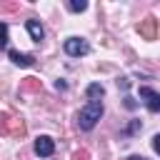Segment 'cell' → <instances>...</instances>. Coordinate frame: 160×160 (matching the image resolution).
I'll list each match as a JSON object with an SVG mask.
<instances>
[{
    "mask_svg": "<svg viewBox=\"0 0 160 160\" xmlns=\"http://www.w3.org/2000/svg\"><path fill=\"white\" fill-rule=\"evenodd\" d=\"M52 152H55V142H52V138L40 135V138L35 140V155H40V158H50Z\"/></svg>",
    "mask_w": 160,
    "mask_h": 160,
    "instance_id": "3",
    "label": "cell"
},
{
    "mask_svg": "<svg viewBox=\"0 0 160 160\" xmlns=\"http://www.w3.org/2000/svg\"><path fill=\"white\" fill-rule=\"evenodd\" d=\"M25 28H28V32H30V38H32L35 42H40V40L45 38V30H42V25H40L38 20H28Z\"/></svg>",
    "mask_w": 160,
    "mask_h": 160,
    "instance_id": "7",
    "label": "cell"
},
{
    "mask_svg": "<svg viewBox=\"0 0 160 160\" xmlns=\"http://www.w3.org/2000/svg\"><path fill=\"white\" fill-rule=\"evenodd\" d=\"M10 60H12L15 65H20V68H30V65L35 62L32 55H28V52H18V50H10Z\"/></svg>",
    "mask_w": 160,
    "mask_h": 160,
    "instance_id": "6",
    "label": "cell"
},
{
    "mask_svg": "<svg viewBox=\"0 0 160 160\" xmlns=\"http://www.w3.org/2000/svg\"><path fill=\"white\" fill-rule=\"evenodd\" d=\"M102 92H105V90H102V85H98V82H92V85L88 88V98H90V100H98V98H102Z\"/></svg>",
    "mask_w": 160,
    "mask_h": 160,
    "instance_id": "8",
    "label": "cell"
},
{
    "mask_svg": "<svg viewBox=\"0 0 160 160\" xmlns=\"http://www.w3.org/2000/svg\"><path fill=\"white\" fill-rule=\"evenodd\" d=\"M0 48H8V25L0 22Z\"/></svg>",
    "mask_w": 160,
    "mask_h": 160,
    "instance_id": "10",
    "label": "cell"
},
{
    "mask_svg": "<svg viewBox=\"0 0 160 160\" xmlns=\"http://www.w3.org/2000/svg\"><path fill=\"white\" fill-rule=\"evenodd\" d=\"M100 115H102V102L100 100H88V105L80 110V115H78V125L82 128V130H92L95 128V122L100 120Z\"/></svg>",
    "mask_w": 160,
    "mask_h": 160,
    "instance_id": "1",
    "label": "cell"
},
{
    "mask_svg": "<svg viewBox=\"0 0 160 160\" xmlns=\"http://www.w3.org/2000/svg\"><path fill=\"white\" fill-rule=\"evenodd\" d=\"M128 160H148V158H140V155H132V158H128Z\"/></svg>",
    "mask_w": 160,
    "mask_h": 160,
    "instance_id": "11",
    "label": "cell"
},
{
    "mask_svg": "<svg viewBox=\"0 0 160 160\" xmlns=\"http://www.w3.org/2000/svg\"><path fill=\"white\" fill-rule=\"evenodd\" d=\"M68 8H70L72 12H82V10L88 8V2H85V0H70V2H68Z\"/></svg>",
    "mask_w": 160,
    "mask_h": 160,
    "instance_id": "9",
    "label": "cell"
},
{
    "mask_svg": "<svg viewBox=\"0 0 160 160\" xmlns=\"http://www.w3.org/2000/svg\"><path fill=\"white\" fill-rule=\"evenodd\" d=\"M155 25H158V20H155V18H148V20H142V22H140V35H142L145 40H155V35H158Z\"/></svg>",
    "mask_w": 160,
    "mask_h": 160,
    "instance_id": "5",
    "label": "cell"
},
{
    "mask_svg": "<svg viewBox=\"0 0 160 160\" xmlns=\"http://www.w3.org/2000/svg\"><path fill=\"white\" fill-rule=\"evenodd\" d=\"M65 52L72 55V58H80V55H88L90 52V45L82 38H68L65 40Z\"/></svg>",
    "mask_w": 160,
    "mask_h": 160,
    "instance_id": "2",
    "label": "cell"
},
{
    "mask_svg": "<svg viewBox=\"0 0 160 160\" xmlns=\"http://www.w3.org/2000/svg\"><path fill=\"white\" fill-rule=\"evenodd\" d=\"M140 98H145V102H148V108H150L152 112H158V110H160V92H158V90H152V88L142 85V88H140Z\"/></svg>",
    "mask_w": 160,
    "mask_h": 160,
    "instance_id": "4",
    "label": "cell"
}]
</instances>
